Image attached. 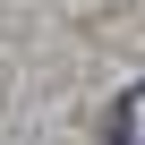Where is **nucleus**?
Segmentation results:
<instances>
[{
  "label": "nucleus",
  "mask_w": 145,
  "mask_h": 145,
  "mask_svg": "<svg viewBox=\"0 0 145 145\" xmlns=\"http://www.w3.org/2000/svg\"><path fill=\"white\" fill-rule=\"evenodd\" d=\"M103 145H145V77L111 103V128H103Z\"/></svg>",
  "instance_id": "obj_1"
}]
</instances>
